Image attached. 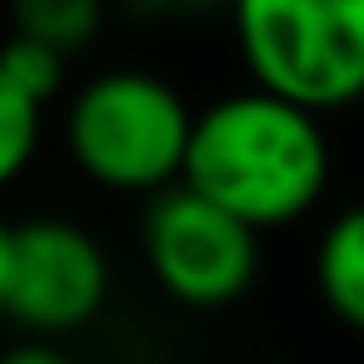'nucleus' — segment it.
Here are the masks:
<instances>
[{
	"mask_svg": "<svg viewBox=\"0 0 364 364\" xmlns=\"http://www.w3.org/2000/svg\"><path fill=\"white\" fill-rule=\"evenodd\" d=\"M314 279H319L324 304L344 324L364 329V205L344 210L324 230L319 255H314Z\"/></svg>",
	"mask_w": 364,
	"mask_h": 364,
	"instance_id": "obj_6",
	"label": "nucleus"
},
{
	"mask_svg": "<svg viewBox=\"0 0 364 364\" xmlns=\"http://www.w3.org/2000/svg\"><path fill=\"white\" fill-rule=\"evenodd\" d=\"M105 289H110L105 255L80 225L36 220V225L16 230L11 284H6V299L0 304L21 324L46 329V334L80 329L105 304Z\"/></svg>",
	"mask_w": 364,
	"mask_h": 364,
	"instance_id": "obj_5",
	"label": "nucleus"
},
{
	"mask_svg": "<svg viewBox=\"0 0 364 364\" xmlns=\"http://www.w3.org/2000/svg\"><path fill=\"white\" fill-rule=\"evenodd\" d=\"M0 364H75V359H65V354H55L46 344H21V349H11Z\"/></svg>",
	"mask_w": 364,
	"mask_h": 364,
	"instance_id": "obj_10",
	"label": "nucleus"
},
{
	"mask_svg": "<svg viewBox=\"0 0 364 364\" xmlns=\"http://www.w3.org/2000/svg\"><path fill=\"white\" fill-rule=\"evenodd\" d=\"M195 115L145 70H110L70 105V150L85 175L115 190H160L185 170Z\"/></svg>",
	"mask_w": 364,
	"mask_h": 364,
	"instance_id": "obj_3",
	"label": "nucleus"
},
{
	"mask_svg": "<svg viewBox=\"0 0 364 364\" xmlns=\"http://www.w3.org/2000/svg\"><path fill=\"white\" fill-rule=\"evenodd\" d=\"M185 190L235 215L245 230L299 220L329 180V145L314 115L250 90L210 105L190 125Z\"/></svg>",
	"mask_w": 364,
	"mask_h": 364,
	"instance_id": "obj_1",
	"label": "nucleus"
},
{
	"mask_svg": "<svg viewBox=\"0 0 364 364\" xmlns=\"http://www.w3.org/2000/svg\"><path fill=\"white\" fill-rule=\"evenodd\" d=\"M41 145V105H31L6 75H0V185L16 180Z\"/></svg>",
	"mask_w": 364,
	"mask_h": 364,
	"instance_id": "obj_9",
	"label": "nucleus"
},
{
	"mask_svg": "<svg viewBox=\"0 0 364 364\" xmlns=\"http://www.w3.org/2000/svg\"><path fill=\"white\" fill-rule=\"evenodd\" d=\"M235 26L264 95L304 115L364 95V0H245Z\"/></svg>",
	"mask_w": 364,
	"mask_h": 364,
	"instance_id": "obj_2",
	"label": "nucleus"
},
{
	"mask_svg": "<svg viewBox=\"0 0 364 364\" xmlns=\"http://www.w3.org/2000/svg\"><path fill=\"white\" fill-rule=\"evenodd\" d=\"M145 255L155 279L185 304H230L259 269L255 230L215 210L195 190H165L145 215Z\"/></svg>",
	"mask_w": 364,
	"mask_h": 364,
	"instance_id": "obj_4",
	"label": "nucleus"
},
{
	"mask_svg": "<svg viewBox=\"0 0 364 364\" xmlns=\"http://www.w3.org/2000/svg\"><path fill=\"white\" fill-rule=\"evenodd\" d=\"M0 75H6L31 105H46V100L60 90V80H65V55H55V50L41 46V41L16 36V41L0 46Z\"/></svg>",
	"mask_w": 364,
	"mask_h": 364,
	"instance_id": "obj_8",
	"label": "nucleus"
},
{
	"mask_svg": "<svg viewBox=\"0 0 364 364\" xmlns=\"http://www.w3.org/2000/svg\"><path fill=\"white\" fill-rule=\"evenodd\" d=\"M11 245H16V230L0 220V299H6V284H11Z\"/></svg>",
	"mask_w": 364,
	"mask_h": 364,
	"instance_id": "obj_11",
	"label": "nucleus"
},
{
	"mask_svg": "<svg viewBox=\"0 0 364 364\" xmlns=\"http://www.w3.org/2000/svg\"><path fill=\"white\" fill-rule=\"evenodd\" d=\"M95 31H100L95 0H26V6H16V36L41 41L55 55L80 50Z\"/></svg>",
	"mask_w": 364,
	"mask_h": 364,
	"instance_id": "obj_7",
	"label": "nucleus"
}]
</instances>
